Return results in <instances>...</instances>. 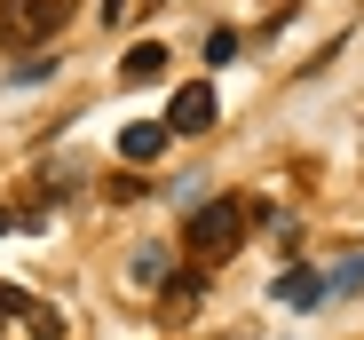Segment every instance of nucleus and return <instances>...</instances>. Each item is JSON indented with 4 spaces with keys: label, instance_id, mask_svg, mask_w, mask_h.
Instances as JSON below:
<instances>
[{
    "label": "nucleus",
    "instance_id": "obj_7",
    "mask_svg": "<svg viewBox=\"0 0 364 340\" xmlns=\"http://www.w3.org/2000/svg\"><path fill=\"white\" fill-rule=\"evenodd\" d=\"M198 293H206V277H166L159 309H166V317H191V309H198Z\"/></svg>",
    "mask_w": 364,
    "mask_h": 340
},
{
    "label": "nucleus",
    "instance_id": "obj_1",
    "mask_svg": "<svg viewBox=\"0 0 364 340\" xmlns=\"http://www.w3.org/2000/svg\"><path fill=\"white\" fill-rule=\"evenodd\" d=\"M246 198H198L191 206V221H182V246H191L198 261H222L230 246H246Z\"/></svg>",
    "mask_w": 364,
    "mask_h": 340
},
{
    "label": "nucleus",
    "instance_id": "obj_3",
    "mask_svg": "<svg viewBox=\"0 0 364 340\" xmlns=\"http://www.w3.org/2000/svg\"><path fill=\"white\" fill-rule=\"evenodd\" d=\"M214 111H222V103H214V87H206V79H191V87L166 103V135H206V127H214Z\"/></svg>",
    "mask_w": 364,
    "mask_h": 340
},
{
    "label": "nucleus",
    "instance_id": "obj_5",
    "mask_svg": "<svg viewBox=\"0 0 364 340\" xmlns=\"http://www.w3.org/2000/svg\"><path fill=\"white\" fill-rule=\"evenodd\" d=\"M277 301H285V309H317V301H325V277H317V269H285V277H277Z\"/></svg>",
    "mask_w": 364,
    "mask_h": 340
},
{
    "label": "nucleus",
    "instance_id": "obj_6",
    "mask_svg": "<svg viewBox=\"0 0 364 340\" xmlns=\"http://www.w3.org/2000/svg\"><path fill=\"white\" fill-rule=\"evenodd\" d=\"M166 72V48L159 40H143V48H127V64H119V79H127V87H151Z\"/></svg>",
    "mask_w": 364,
    "mask_h": 340
},
{
    "label": "nucleus",
    "instance_id": "obj_2",
    "mask_svg": "<svg viewBox=\"0 0 364 340\" xmlns=\"http://www.w3.org/2000/svg\"><path fill=\"white\" fill-rule=\"evenodd\" d=\"M72 9L80 0H0V40L9 48H40V40H55L72 24Z\"/></svg>",
    "mask_w": 364,
    "mask_h": 340
},
{
    "label": "nucleus",
    "instance_id": "obj_4",
    "mask_svg": "<svg viewBox=\"0 0 364 340\" xmlns=\"http://www.w3.org/2000/svg\"><path fill=\"white\" fill-rule=\"evenodd\" d=\"M166 143H174V135H166V119H135L127 135H119V158H127V166H151Z\"/></svg>",
    "mask_w": 364,
    "mask_h": 340
},
{
    "label": "nucleus",
    "instance_id": "obj_8",
    "mask_svg": "<svg viewBox=\"0 0 364 340\" xmlns=\"http://www.w3.org/2000/svg\"><path fill=\"white\" fill-rule=\"evenodd\" d=\"M9 230H16V214H9V206H0V238H9Z\"/></svg>",
    "mask_w": 364,
    "mask_h": 340
}]
</instances>
